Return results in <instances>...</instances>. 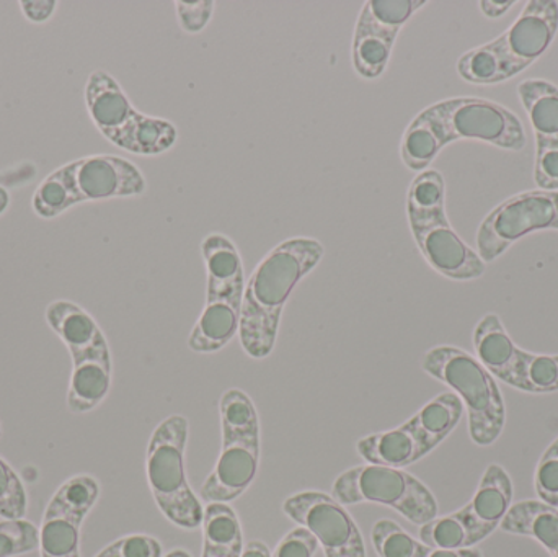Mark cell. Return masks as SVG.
Masks as SVG:
<instances>
[{"mask_svg": "<svg viewBox=\"0 0 558 557\" xmlns=\"http://www.w3.org/2000/svg\"><path fill=\"white\" fill-rule=\"evenodd\" d=\"M325 255L320 241L291 238L271 249L245 281L239 339L251 359L264 360L277 346L279 324L292 291Z\"/></svg>", "mask_w": 558, "mask_h": 557, "instance_id": "1", "label": "cell"}, {"mask_svg": "<svg viewBox=\"0 0 558 557\" xmlns=\"http://www.w3.org/2000/svg\"><path fill=\"white\" fill-rule=\"evenodd\" d=\"M407 219L423 258L442 277L471 281L487 270L478 252L469 247L449 222L445 177L438 170H423L410 183Z\"/></svg>", "mask_w": 558, "mask_h": 557, "instance_id": "2", "label": "cell"}, {"mask_svg": "<svg viewBox=\"0 0 558 557\" xmlns=\"http://www.w3.org/2000/svg\"><path fill=\"white\" fill-rule=\"evenodd\" d=\"M147 180L131 160L108 154L72 160L46 175L33 193V211L58 218L85 202L134 198L146 193Z\"/></svg>", "mask_w": 558, "mask_h": 557, "instance_id": "3", "label": "cell"}, {"mask_svg": "<svg viewBox=\"0 0 558 557\" xmlns=\"http://www.w3.org/2000/svg\"><path fill=\"white\" fill-rule=\"evenodd\" d=\"M558 33V3L531 0L517 22L494 41L469 49L458 72L469 84H500L526 71L553 46Z\"/></svg>", "mask_w": 558, "mask_h": 557, "instance_id": "4", "label": "cell"}, {"mask_svg": "<svg viewBox=\"0 0 558 557\" xmlns=\"http://www.w3.org/2000/svg\"><path fill=\"white\" fill-rule=\"evenodd\" d=\"M202 255L208 275L206 304L190 332L189 349L208 355L239 336L245 271L238 245L222 232H211L203 239Z\"/></svg>", "mask_w": 558, "mask_h": 557, "instance_id": "5", "label": "cell"}, {"mask_svg": "<svg viewBox=\"0 0 558 557\" xmlns=\"http://www.w3.org/2000/svg\"><path fill=\"white\" fill-rule=\"evenodd\" d=\"M46 323L68 347L72 359L68 408L72 414L94 411L111 386L110 346L94 317L72 301L59 300L46 307Z\"/></svg>", "mask_w": 558, "mask_h": 557, "instance_id": "6", "label": "cell"}, {"mask_svg": "<svg viewBox=\"0 0 558 557\" xmlns=\"http://www.w3.org/2000/svg\"><path fill=\"white\" fill-rule=\"evenodd\" d=\"M221 455L202 486L206 504H231L254 484L260 468V417L247 392L228 389L219 401Z\"/></svg>", "mask_w": 558, "mask_h": 557, "instance_id": "7", "label": "cell"}, {"mask_svg": "<svg viewBox=\"0 0 558 557\" xmlns=\"http://www.w3.org/2000/svg\"><path fill=\"white\" fill-rule=\"evenodd\" d=\"M85 107L101 136L126 153L160 156L179 141V130L172 121L137 110L120 82L104 69L88 75Z\"/></svg>", "mask_w": 558, "mask_h": 557, "instance_id": "8", "label": "cell"}, {"mask_svg": "<svg viewBox=\"0 0 558 557\" xmlns=\"http://www.w3.org/2000/svg\"><path fill=\"white\" fill-rule=\"evenodd\" d=\"M426 375L449 386L469 415V435L478 447H490L500 438L507 408L495 376L477 356L451 346H438L423 355Z\"/></svg>", "mask_w": 558, "mask_h": 557, "instance_id": "9", "label": "cell"}, {"mask_svg": "<svg viewBox=\"0 0 558 557\" xmlns=\"http://www.w3.org/2000/svg\"><path fill=\"white\" fill-rule=\"evenodd\" d=\"M189 419L175 414L160 422L150 437L146 453V474L150 493L160 512L183 530L203 525L205 509L190 487L185 471Z\"/></svg>", "mask_w": 558, "mask_h": 557, "instance_id": "10", "label": "cell"}, {"mask_svg": "<svg viewBox=\"0 0 558 557\" xmlns=\"http://www.w3.org/2000/svg\"><path fill=\"white\" fill-rule=\"evenodd\" d=\"M413 120L432 134L439 153L454 141H482L514 153L527 143L520 118L485 98H446L429 105Z\"/></svg>", "mask_w": 558, "mask_h": 557, "instance_id": "11", "label": "cell"}, {"mask_svg": "<svg viewBox=\"0 0 558 557\" xmlns=\"http://www.w3.org/2000/svg\"><path fill=\"white\" fill-rule=\"evenodd\" d=\"M331 497L343 507L357 504L390 507L418 526L438 517V502L432 491L399 468L369 463L351 468L335 480Z\"/></svg>", "mask_w": 558, "mask_h": 557, "instance_id": "12", "label": "cell"}, {"mask_svg": "<svg viewBox=\"0 0 558 557\" xmlns=\"http://www.w3.org/2000/svg\"><path fill=\"white\" fill-rule=\"evenodd\" d=\"M426 5V0L364 2L351 41V65L356 75L364 81L383 77L389 68L397 36L413 15Z\"/></svg>", "mask_w": 558, "mask_h": 557, "instance_id": "13", "label": "cell"}, {"mask_svg": "<svg viewBox=\"0 0 558 557\" xmlns=\"http://www.w3.org/2000/svg\"><path fill=\"white\" fill-rule=\"evenodd\" d=\"M537 231H558V192L536 190L505 199L478 228V255L490 264L514 242Z\"/></svg>", "mask_w": 558, "mask_h": 557, "instance_id": "14", "label": "cell"}, {"mask_svg": "<svg viewBox=\"0 0 558 557\" xmlns=\"http://www.w3.org/2000/svg\"><path fill=\"white\" fill-rule=\"evenodd\" d=\"M98 497L100 484L88 474H77L56 491L39 526L41 557H81L82 523Z\"/></svg>", "mask_w": 558, "mask_h": 557, "instance_id": "15", "label": "cell"}, {"mask_svg": "<svg viewBox=\"0 0 558 557\" xmlns=\"http://www.w3.org/2000/svg\"><path fill=\"white\" fill-rule=\"evenodd\" d=\"M282 512L315 536L325 557H366L356 523L328 494L315 491L294 494L282 504Z\"/></svg>", "mask_w": 558, "mask_h": 557, "instance_id": "16", "label": "cell"}, {"mask_svg": "<svg viewBox=\"0 0 558 557\" xmlns=\"http://www.w3.org/2000/svg\"><path fill=\"white\" fill-rule=\"evenodd\" d=\"M436 448L418 414L403 422L400 427L366 435L356 444L357 455L367 463L399 470L418 463Z\"/></svg>", "mask_w": 558, "mask_h": 557, "instance_id": "17", "label": "cell"}, {"mask_svg": "<svg viewBox=\"0 0 558 557\" xmlns=\"http://www.w3.org/2000/svg\"><path fill=\"white\" fill-rule=\"evenodd\" d=\"M513 502V481L500 464H490L468 506L458 510L468 526L472 545L487 540L508 516Z\"/></svg>", "mask_w": 558, "mask_h": 557, "instance_id": "18", "label": "cell"}, {"mask_svg": "<svg viewBox=\"0 0 558 557\" xmlns=\"http://www.w3.org/2000/svg\"><path fill=\"white\" fill-rule=\"evenodd\" d=\"M518 95L526 108L536 133L537 154L558 150V87L544 78H526L518 85Z\"/></svg>", "mask_w": 558, "mask_h": 557, "instance_id": "19", "label": "cell"}, {"mask_svg": "<svg viewBox=\"0 0 558 557\" xmlns=\"http://www.w3.org/2000/svg\"><path fill=\"white\" fill-rule=\"evenodd\" d=\"M474 349L478 362L495 378L510 386L520 347L513 342L510 334L505 329L500 316L490 313L478 320L474 330Z\"/></svg>", "mask_w": 558, "mask_h": 557, "instance_id": "20", "label": "cell"}, {"mask_svg": "<svg viewBox=\"0 0 558 557\" xmlns=\"http://www.w3.org/2000/svg\"><path fill=\"white\" fill-rule=\"evenodd\" d=\"M500 529L510 535L536 540L550 556L558 557V509L547 506L543 500H521L514 504Z\"/></svg>", "mask_w": 558, "mask_h": 557, "instance_id": "21", "label": "cell"}, {"mask_svg": "<svg viewBox=\"0 0 558 557\" xmlns=\"http://www.w3.org/2000/svg\"><path fill=\"white\" fill-rule=\"evenodd\" d=\"M202 529V557H242L244 533L238 513L229 504H208Z\"/></svg>", "mask_w": 558, "mask_h": 557, "instance_id": "22", "label": "cell"}, {"mask_svg": "<svg viewBox=\"0 0 558 557\" xmlns=\"http://www.w3.org/2000/svg\"><path fill=\"white\" fill-rule=\"evenodd\" d=\"M511 388L531 395L557 392L558 355H539L521 349Z\"/></svg>", "mask_w": 558, "mask_h": 557, "instance_id": "23", "label": "cell"}, {"mask_svg": "<svg viewBox=\"0 0 558 557\" xmlns=\"http://www.w3.org/2000/svg\"><path fill=\"white\" fill-rule=\"evenodd\" d=\"M420 542L429 548L462 549L474 548L468 526L459 512L451 516L436 517L420 529Z\"/></svg>", "mask_w": 558, "mask_h": 557, "instance_id": "24", "label": "cell"}, {"mask_svg": "<svg viewBox=\"0 0 558 557\" xmlns=\"http://www.w3.org/2000/svg\"><path fill=\"white\" fill-rule=\"evenodd\" d=\"M374 549L379 557H420L423 543L410 536L393 520H379L371 532Z\"/></svg>", "mask_w": 558, "mask_h": 557, "instance_id": "25", "label": "cell"}, {"mask_svg": "<svg viewBox=\"0 0 558 557\" xmlns=\"http://www.w3.org/2000/svg\"><path fill=\"white\" fill-rule=\"evenodd\" d=\"M39 548V530L28 520L0 522V557L28 555Z\"/></svg>", "mask_w": 558, "mask_h": 557, "instance_id": "26", "label": "cell"}, {"mask_svg": "<svg viewBox=\"0 0 558 557\" xmlns=\"http://www.w3.org/2000/svg\"><path fill=\"white\" fill-rule=\"evenodd\" d=\"M28 496L15 471L0 458V517L3 520L25 519Z\"/></svg>", "mask_w": 558, "mask_h": 557, "instance_id": "27", "label": "cell"}, {"mask_svg": "<svg viewBox=\"0 0 558 557\" xmlns=\"http://www.w3.org/2000/svg\"><path fill=\"white\" fill-rule=\"evenodd\" d=\"M536 493L544 504L558 509V438L537 463Z\"/></svg>", "mask_w": 558, "mask_h": 557, "instance_id": "28", "label": "cell"}, {"mask_svg": "<svg viewBox=\"0 0 558 557\" xmlns=\"http://www.w3.org/2000/svg\"><path fill=\"white\" fill-rule=\"evenodd\" d=\"M216 3L213 0H198V2H175L177 19L183 32L189 35H198L211 22L215 15Z\"/></svg>", "mask_w": 558, "mask_h": 557, "instance_id": "29", "label": "cell"}, {"mask_svg": "<svg viewBox=\"0 0 558 557\" xmlns=\"http://www.w3.org/2000/svg\"><path fill=\"white\" fill-rule=\"evenodd\" d=\"M23 15L33 23H45L56 12V0H25L20 2Z\"/></svg>", "mask_w": 558, "mask_h": 557, "instance_id": "30", "label": "cell"}, {"mask_svg": "<svg viewBox=\"0 0 558 557\" xmlns=\"http://www.w3.org/2000/svg\"><path fill=\"white\" fill-rule=\"evenodd\" d=\"M420 557H484L477 548L438 549L423 545Z\"/></svg>", "mask_w": 558, "mask_h": 557, "instance_id": "31", "label": "cell"}, {"mask_svg": "<svg viewBox=\"0 0 558 557\" xmlns=\"http://www.w3.org/2000/svg\"><path fill=\"white\" fill-rule=\"evenodd\" d=\"M513 0H508V2H494V0H482L481 3H478V7H481L482 13H484L487 19H500V16H504L505 13L508 12V10L511 9V7L514 5Z\"/></svg>", "mask_w": 558, "mask_h": 557, "instance_id": "32", "label": "cell"}, {"mask_svg": "<svg viewBox=\"0 0 558 557\" xmlns=\"http://www.w3.org/2000/svg\"><path fill=\"white\" fill-rule=\"evenodd\" d=\"M242 557H271V552L265 543L251 542L244 546Z\"/></svg>", "mask_w": 558, "mask_h": 557, "instance_id": "33", "label": "cell"}, {"mask_svg": "<svg viewBox=\"0 0 558 557\" xmlns=\"http://www.w3.org/2000/svg\"><path fill=\"white\" fill-rule=\"evenodd\" d=\"M95 557H123L121 556L120 549H118L117 543H111L107 548L101 549Z\"/></svg>", "mask_w": 558, "mask_h": 557, "instance_id": "34", "label": "cell"}, {"mask_svg": "<svg viewBox=\"0 0 558 557\" xmlns=\"http://www.w3.org/2000/svg\"><path fill=\"white\" fill-rule=\"evenodd\" d=\"M10 196L9 192H7L3 186H0V215L5 213V209L9 208Z\"/></svg>", "mask_w": 558, "mask_h": 557, "instance_id": "35", "label": "cell"}, {"mask_svg": "<svg viewBox=\"0 0 558 557\" xmlns=\"http://www.w3.org/2000/svg\"><path fill=\"white\" fill-rule=\"evenodd\" d=\"M163 557H192L189 555V553L185 552V549H173V552H170L169 555Z\"/></svg>", "mask_w": 558, "mask_h": 557, "instance_id": "36", "label": "cell"}]
</instances>
